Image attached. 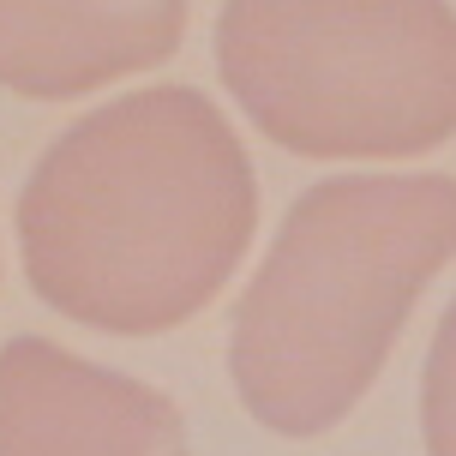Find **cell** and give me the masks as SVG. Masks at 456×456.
I'll use <instances>...</instances> for the list:
<instances>
[{
  "mask_svg": "<svg viewBox=\"0 0 456 456\" xmlns=\"http://www.w3.org/2000/svg\"><path fill=\"white\" fill-rule=\"evenodd\" d=\"M258 228L252 157L192 85L114 96L54 138L19 192L37 300L109 337L199 319Z\"/></svg>",
  "mask_w": 456,
  "mask_h": 456,
  "instance_id": "6da1fadb",
  "label": "cell"
},
{
  "mask_svg": "<svg viewBox=\"0 0 456 456\" xmlns=\"http://www.w3.org/2000/svg\"><path fill=\"white\" fill-rule=\"evenodd\" d=\"M451 258V175H337L306 186L234 306L228 372L247 414L276 438L342 427Z\"/></svg>",
  "mask_w": 456,
  "mask_h": 456,
  "instance_id": "7a4b0ae2",
  "label": "cell"
},
{
  "mask_svg": "<svg viewBox=\"0 0 456 456\" xmlns=\"http://www.w3.org/2000/svg\"><path fill=\"white\" fill-rule=\"evenodd\" d=\"M216 72L295 157L403 162L456 138L451 0H223Z\"/></svg>",
  "mask_w": 456,
  "mask_h": 456,
  "instance_id": "3957f363",
  "label": "cell"
},
{
  "mask_svg": "<svg viewBox=\"0 0 456 456\" xmlns=\"http://www.w3.org/2000/svg\"><path fill=\"white\" fill-rule=\"evenodd\" d=\"M0 456H192V444L157 385L48 337H12L0 348Z\"/></svg>",
  "mask_w": 456,
  "mask_h": 456,
  "instance_id": "277c9868",
  "label": "cell"
},
{
  "mask_svg": "<svg viewBox=\"0 0 456 456\" xmlns=\"http://www.w3.org/2000/svg\"><path fill=\"white\" fill-rule=\"evenodd\" d=\"M186 37V0H0V91L67 102L162 67Z\"/></svg>",
  "mask_w": 456,
  "mask_h": 456,
  "instance_id": "5b68a950",
  "label": "cell"
},
{
  "mask_svg": "<svg viewBox=\"0 0 456 456\" xmlns=\"http://www.w3.org/2000/svg\"><path fill=\"white\" fill-rule=\"evenodd\" d=\"M420 438L427 456H456V300L427 348V379H420Z\"/></svg>",
  "mask_w": 456,
  "mask_h": 456,
  "instance_id": "8992f818",
  "label": "cell"
}]
</instances>
